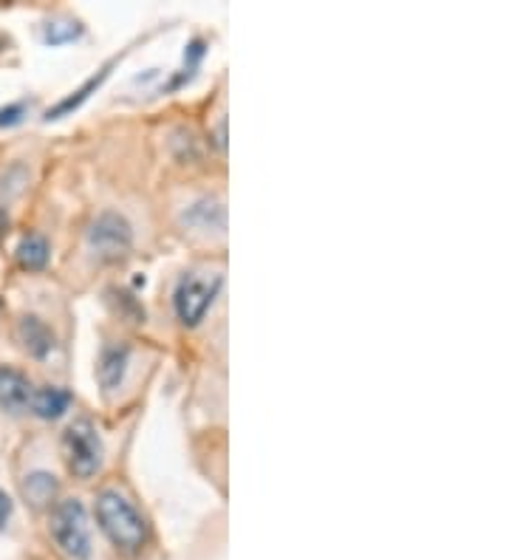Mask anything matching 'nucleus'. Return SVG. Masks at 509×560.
<instances>
[{
  "label": "nucleus",
  "instance_id": "obj_16",
  "mask_svg": "<svg viewBox=\"0 0 509 560\" xmlns=\"http://www.w3.org/2000/svg\"><path fill=\"white\" fill-rule=\"evenodd\" d=\"M12 515H14L12 495H9V492L0 487V529H7L9 521H12Z\"/></svg>",
  "mask_w": 509,
  "mask_h": 560
},
{
  "label": "nucleus",
  "instance_id": "obj_14",
  "mask_svg": "<svg viewBox=\"0 0 509 560\" xmlns=\"http://www.w3.org/2000/svg\"><path fill=\"white\" fill-rule=\"evenodd\" d=\"M82 35L80 23H48L46 26V43L57 46V43H68Z\"/></svg>",
  "mask_w": 509,
  "mask_h": 560
},
{
  "label": "nucleus",
  "instance_id": "obj_3",
  "mask_svg": "<svg viewBox=\"0 0 509 560\" xmlns=\"http://www.w3.org/2000/svg\"><path fill=\"white\" fill-rule=\"evenodd\" d=\"M221 287H224V278H221V275H184L176 283V289H173V312H176V317L182 320V326L196 328L212 308Z\"/></svg>",
  "mask_w": 509,
  "mask_h": 560
},
{
  "label": "nucleus",
  "instance_id": "obj_9",
  "mask_svg": "<svg viewBox=\"0 0 509 560\" xmlns=\"http://www.w3.org/2000/svg\"><path fill=\"white\" fill-rule=\"evenodd\" d=\"M71 408V394L57 385H46V388H34L32 402H28V413L37 419L55 422V419L66 417V410Z\"/></svg>",
  "mask_w": 509,
  "mask_h": 560
},
{
  "label": "nucleus",
  "instance_id": "obj_4",
  "mask_svg": "<svg viewBox=\"0 0 509 560\" xmlns=\"http://www.w3.org/2000/svg\"><path fill=\"white\" fill-rule=\"evenodd\" d=\"M62 458L74 479H91L102 465V439L89 419H74L62 433Z\"/></svg>",
  "mask_w": 509,
  "mask_h": 560
},
{
  "label": "nucleus",
  "instance_id": "obj_17",
  "mask_svg": "<svg viewBox=\"0 0 509 560\" xmlns=\"http://www.w3.org/2000/svg\"><path fill=\"white\" fill-rule=\"evenodd\" d=\"M9 230H12V215H9V207L0 205V238H7Z\"/></svg>",
  "mask_w": 509,
  "mask_h": 560
},
{
  "label": "nucleus",
  "instance_id": "obj_8",
  "mask_svg": "<svg viewBox=\"0 0 509 560\" xmlns=\"http://www.w3.org/2000/svg\"><path fill=\"white\" fill-rule=\"evenodd\" d=\"M130 365V349L125 342H105L96 357V383L105 394H114L125 383Z\"/></svg>",
  "mask_w": 509,
  "mask_h": 560
},
{
  "label": "nucleus",
  "instance_id": "obj_13",
  "mask_svg": "<svg viewBox=\"0 0 509 560\" xmlns=\"http://www.w3.org/2000/svg\"><path fill=\"white\" fill-rule=\"evenodd\" d=\"M111 66H114V62H108V66H105V69H100V74H96V77H91V80L85 82V85H82V89H77L74 94H71V96H66V100H62V103H57L55 108L48 110V114H46V119H60L62 114H68V110H77V108H80V105L85 103V100H89V96L94 94L96 89H100L102 82L108 80V74H111Z\"/></svg>",
  "mask_w": 509,
  "mask_h": 560
},
{
  "label": "nucleus",
  "instance_id": "obj_5",
  "mask_svg": "<svg viewBox=\"0 0 509 560\" xmlns=\"http://www.w3.org/2000/svg\"><path fill=\"white\" fill-rule=\"evenodd\" d=\"M85 244H89L91 255L96 260L114 264V260H123L130 253V246H134V226L119 212L102 210L91 221L89 233H85Z\"/></svg>",
  "mask_w": 509,
  "mask_h": 560
},
{
  "label": "nucleus",
  "instance_id": "obj_7",
  "mask_svg": "<svg viewBox=\"0 0 509 560\" xmlns=\"http://www.w3.org/2000/svg\"><path fill=\"white\" fill-rule=\"evenodd\" d=\"M34 385L26 371L14 365H0V410L7 417H23L28 413Z\"/></svg>",
  "mask_w": 509,
  "mask_h": 560
},
{
  "label": "nucleus",
  "instance_id": "obj_6",
  "mask_svg": "<svg viewBox=\"0 0 509 560\" xmlns=\"http://www.w3.org/2000/svg\"><path fill=\"white\" fill-rule=\"evenodd\" d=\"M14 340L23 349V354H28L32 360H48L51 351L57 349L55 331L48 328V323L43 317L32 315V312H26V315L14 320Z\"/></svg>",
  "mask_w": 509,
  "mask_h": 560
},
{
  "label": "nucleus",
  "instance_id": "obj_2",
  "mask_svg": "<svg viewBox=\"0 0 509 560\" xmlns=\"http://www.w3.org/2000/svg\"><path fill=\"white\" fill-rule=\"evenodd\" d=\"M48 533L55 538L57 549L71 560L91 558V529L89 518H85V506H82L80 499H62L51 510Z\"/></svg>",
  "mask_w": 509,
  "mask_h": 560
},
{
  "label": "nucleus",
  "instance_id": "obj_15",
  "mask_svg": "<svg viewBox=\"0 0 509 560\" xmlns=\"http://www.w3.org/2000/svg\"><path fill=\"white\" fill-rule=\"evenodd\" d=\"M23 117H26V103H9L7 108H0V128L21 125Z\"/></svg>",
  "mask_w": 509,
  "mask_h": 560
},
{
  "label": "nucleus",
  "instance_id": "obj_11",
  "mask_svg": "<svg viewBox=\"0 0 509 560\" xmlns=\"http://www.w3.org/2000/svg\"><path fill=\"white\" fill-rule=\"evenodd\" d=\"M48 258H51V246H48V241L41 233H26L18 241V246H14V260L26 272H41V269H46Z\"/></svg>",
  "mask_w": 509,
  "mask_h": 560
},
{
  "label": "nucleus",
  "instance_id": "obj_12",
  "mask_svg": "<svg viewBox=\"0 0 509 560\" xmlns=\"http://www.w3.org/2000/svg\"><path fill=\"white\" fill-rule=\"evenodd\" d=\"M182 221L193 230H224V205L216 199H198L184 210Z\"/></svg>",
  "mask_w": 509,
  "mask_h": 560
},
{
  "label": "nucleus",
  "instance_id": "obj_10",
  "mask_svg": "<svg viewBox=\"0 0 509 560\" xmlns=\"http://www.w3.org/2000/svg\"><path fill=\"white\" fill-rule=\"evenodd\" d=\"M21 495L26 504H32L34 510H43L55 501L57 495V479L55 472L48 470H32L21 479Z\"/></svg>",
  "mask_w": 509,
  "mask_h": 560
},
{
  "label": "nucleus",
  "instance_id": "obj_1",
  "mask_svg": "<svg viewBox=\"0 0 509 560\" xmlns=\"http://www.w3.org/2000/svg\"><path fill=\"white\" fill-rule=\"evenodd\" d=\"M96 521H100L102 533L108 535L119 552L136 555L148 540V524H144L142 513L125 499L123 492L102 490L96 499Z\"/></svg>",
  "mask_w": 509,
  "mask_h": 560
}]
</instances>
